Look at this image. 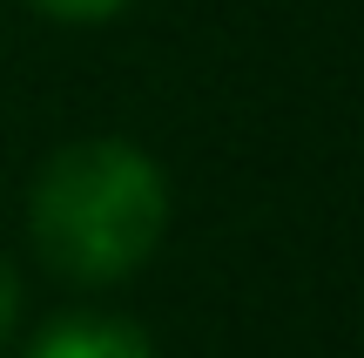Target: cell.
Masks as SVG:
<instances>
[{"mask_svg":"<svg viewBox=\"0 0 364 358\" xmlns=\"http://www.w3.org/2000/svg\"><path fill=\"white\" fill-rule=\"evenodd\" d=\"M27 358H156L142 325L102 318V311H68L27 345Z\"/></svg>","mask_w":364,"mask_h":358,"instance_id":"cell-2","label":"cell"},{"mask_svg":"<svg viewBox=\"0 0 364 358\" xmlns=\"http://www.w3.org/2000/svg\"><path fill=\"white\" fill-rule=\"evenodd\" d=\"M169 230L162 162L135 142L88 135L41 162L27 189V237L68 284H122L156 257Z\"/></svg>","mask_w":364,"mask_h":358,"instance_id":"cell-1","label":"cell"},{"mask_svg":"<svg viewBox=\"0 0 364 358\" xmlns=\"http://www.w3.org/2000/svg\"><path fill=\"white\" fill-rule=\"evenodd\" d=\"M41 14H54V21H75V27H95V21H115L129 0H34Z\"/></svg>","mask_w":364,"mask_h":358,"instance_id":"cell-3","label":"cell"},{"mask_svg":"<svg viewBox=\"0 0 364 358\" xmlns=\"http://www.w3.org/2000/svg\"><path fill=\"white\" fill-rule=\"evenodd\" d=\"M14 318H21V270L0 257V338L14 332Z\"/></svg>","mask_w":364,"mask_h":358,"instance_id":"cell-4","label":"cell"}]
</instances>
